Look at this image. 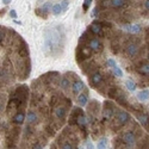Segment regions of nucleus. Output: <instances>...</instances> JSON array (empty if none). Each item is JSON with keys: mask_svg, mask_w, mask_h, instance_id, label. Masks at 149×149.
I'll return each mask as SVG.
<instances>
[{"mask_svg": "<svg viewBox=\"0 0 149 149\" xmlns=\"http://www.w3.org/2000/svg\"><path fill=\"white\" fill-rule=\"evenodd\" d=\"M55 116H56L57 118H60V119H63V118L66 117V109L62 107V106L57 107V109L55 110Z\"/></svg>", "mask_w": 149, "mask_h": 149, "instance_id": "nucleus-19", "label": "nucleus"}, {"mask_svg": "<svg viewBox=\"0 0 149 149\" xmlns=\"http://www.w3.org/2000/svg\"><path fill=\"white\" fill-rule=\"evenodd\" d=\"M123 141H124V143L125 144H128V146H134L135 144V136H134V134L131 132V131H127V132H124L123 134Z\"/></svg>", "mask_w": 149, "mask_h": 149, "instance_id": "nucleus-6", "label": "nucleus"}, {"mask_svg": "<svg viewBox=\"0 0 149 149\" xmlns=\"http://www.w3.org/2000/svg\"><path fill=\"white\" fill-rule=\"evenodd\" d=\"M53 3L52 1H47L45 4H43L42 5V7L41 8H37V11H36V13L38 15V16H41L42 18H45L47 17V13L49 11H50L52 8H53Z\"/></svg>", "mask_w": 149, "mask_h": 149, "instance_id": "nucleus-4", "label": "nucleus"}, {"mask_svg": "<svg viewBox=\"0 0 149 149\" xmlns=\"http://www.w3.org/2000/svg\"><path fill=\"white\" fill-rule=\"evenodd\" d=\"M3 3H4L5 5H8V4L11 3V0H3Z\"/></svg>", "mask_w": 149, "mask_h": 149, "instance_id": "nucleus-37", "label": "nucleus"}, {"mask_svg": "<svg viewBox=\"0 0 149 149\" xmlns=\"http://www.w3.org/2000/svg\"><path fill=\"white\" fill-rule=\"evenodd\" d=\"M62 149H73V146L69 142H66V143H63V146H62Z\"/></svg>", "mask_w": 149, "mask_h": 149, "instance_id": "nucleus-34", "label": "nucleus"}, {"mask_svg": "<svg viewBox=\"0 0 149 149\" xmlns=\"http://www.w3.org/2000/svg\"><path fill=\"white\" fill-rule=\"evenodd\" d=\"M137 70L140 74H142V75H148L149 74V63H142L137 68Z\"/></svg>", "mask_w": 149, "mask_h": 149, "instance_id": "nucleus-20", "label": "nucleus"}, {"mask_svg": "<svg viewBox=\"0 0 149 149\" xmlns=\"http://www.w3.org/2000/svg\"><path fill=\"white\" fill-rule=\"evenodd\" d=\"M62 40V36L60 35L58 31L52 29L47 30L44 35V47L47 50H49L52 54H54L55 49H58L60 47V41Z\"/></svg>", "mask_w": 149, "mask_h": 149, "instance_id": "nucleus-1", "label": "nucleus"}, {"mask_svg": "<svg viewBox=\"0 0 149 149\" xmlns=\"http://www.w3.org/2000/svg\"><path fill=\"white\" fill-rule=\"evenodd\" d=\"M87 45L91 48V50L93 53H97V52H100L102 50V43L100 41H99L98 38H95V37H92V38H90L87 41Z\"/></svg>", "mask_w": 149, "mask_h": 149, "instance_id": "nucleus-3", "label": "nucleus"}, {"mask_svg": "<svg viewBox=\"0 0 149 149\" xmlns=\"http://www.w3.org/2000/svg\"><path fill=\"white\" fill-rule=\"evenodd\" d=\"M26 120H28L29 124L35 123V122L37 120V116H36V113L32 112V111H29V112L26 113Z\"/></svg>", "mask_w": 149, "mask_h": 149, "instance_id": "nucleus-21", "label": "nucleus"}, {"mask_svg": "<svg viewBox=\"0 0 149 149\" xmlns=\"http://www.w3.org/2000/svg\"><path fill=\"white\" fill-rule=\"evenodd\" d=\"M106 65H107V67H110V68H113V67H116V62H115L112 58H109V60L106 61Z\"/></svg>", "mask_w": 149, "mask_h": 149, "instance_id": "nucleus-32", "label": "nucleus"}, {"mask_svg": "<svg viewBox=\"0 0 149 149\" xmlns=\"http://www.w3.org/2000/svg\"><path fill=\"white\" fill-rule=\"evenodd\" d=\"M112 69H113V74H115L116 77H118V78H122V77H123V70H122V69H120L118 66L113 67Z\"/></svg>", "mask_w": 149, "mask_h": 149, "instance_id": "nucleus-28", "label": "nucleus"}, {"mask_svg": "<svg viewBox=\"0 0 149 149\" xmlns=\"http://www.w3.org/2000/svg\"><path fill=\"white\" fill-rule=\"evenodd\" d=\"M102 81H103V77H102L100 73L94 72V73L91 74V84L94 86V87H97V86L100 84Z\"/></svg>", "mask_w": 149, "mask_h": 149, "instance_id": "nucleus-10", "label": "nucleus"}, {"mask_svg": "<svg viewBox=\"0 0 149 149\" xmlns=\"http://www.w3.org/2000/svg\"><path fill=\"white\" fill-rule=\"evenodd\" d=\"M110 105H111L110 103H105V107H104V111H103L105 118H107V119H110L111 117H112V115H113V110H112V107H111Z\"/></svg>", "mask_w": 149, "mask_h": 149, "instance_id": "nucleus-13", "label": "nucleus"}, {"mask_svg": "<svg viewBox=\"0 0 149 149\" xmlns=\"http://www.w3.org/2000/svg\"><path fill=\"white\" fill-rule=\"evenodd\" d=\"M137 99L141 102H147L149 100V90H142L137 93Z\"/></svg>", "mask_w": 149, "mask_h": 149, "instance_id": "nucleus-15", "label": "nucleus"}, {"mask_svg": "<svg viewBox=\"0 0 149 149\" xmlns=\"http://www.w3.org/2000/svg\"><path fill=\"white\" fill-rule=\"evenodd\" d=\"M87 102H88V95H87V93H86V92L80 93L79 97H78V104H79L80 106H85L86 104H87Z\"/></svg>", "mask_w": 149, "mask_h": 149, "instance_id": "nucleus-14", "label": "nucleus"}, {"mask_svg": "<svg viewBox=\"0 0 149 149\" xmlns=\"http://www.w3.org/2000/svg\"><path fill=\"white\" fill-rule=\"evenodd\" d=\"M91 4H92V0H84V4H82V10H84V12H87V11H88Z\"/></svg>", "mask_w": 149, "mask_h": 149, "instance_id": "nucleus-27", "label": "nucleus"}, {"mask_svg": "<svg viewBox=\"0 0 149 149\" xmlns=\"http://www.w3.org/2000/svg\"><path fill=\"white\" fill-rule=\"evenodd\" d=\"M110 6L112 8H124L127 6V0H110Z\"/></svg>", "mask_w": 149, "mask_h": 149, "instance_id": "nucleus-11", "label": "nucleus"}, {"mask_svg": "<svg viewBox=\"0 0 149 149\" xmlns=\"http://www.w3.org/2000/svg\"><path fill=\"white\" fill-rule=\"evenodd\" d=\"M144 7L147 10H149V0H146V3H144Z\"/></svg>", "mask_w": 149, "mask_h": 149, "instance_id": "nucleus-36", "label": "nucleus"}, {"mask_svg": "<svg viewBox=\"0 0 149 149\" xmlns=\"http://www.w3.org/2000/svg\"><path fill=\"white\" fill-rule=\"evenodd\" d=\"M125 52H127V54L130 56V57H134L136 54H137V45L136 44H129L128 47H127V49H125Z\"/></svg>", "mask_w": 149, "mask_h": 149, "instance_id": "nucleus-12", "label": "nucleus"}, {"mask_svg": "<svg viewBox=\"0 0 149 149\" xmlns=\"http://www.w3.org/2000/svg\"><path fill=\"white\" fill-rule=\"evenodd\" d=\"M125 30L130 33H139L141 31V26L139 25V24H131V25L125 26Z\"/></svg>", "mask_w": 149, "mask_h": 149, "instance_id": "nucleus-16", "label": "nucleus"}, {"mask_svg": "<svg viewBox=\"0 0 149 149\" xmlns=\"http://www.w3.org/2000/svg\"><path fill=\"white\" fill-rule=\"evenodd\" d=\"M19 55L22 57H29V48L24 41H23V47L20 45V48H19Z\"/></svg>", "mask_w": 149, "mask_h": 149, "instance_id": "nucleus-17", "label": "nucleus"}, {"mask_svg": "<svg viewBox=\"0 0 149 149\" xmlns=\"http://www.w3.org/2000/svg\"><path fill=\"white\" fill-rule=\"evenodd\" d=\"M86 149H94V146L91 141H88L87 143H86Z\"/></svg>", "mask_w": 149, "mask_h": 149, "instance_id": "nucleus-35", "label": "nucleus"}, {"mask_svg": "<svg viewBox=\"0 0 149 149\" xmlns=\"http://www.w3.org/2000/svg\"><path fill=\"white\" fill-rule=\"evenodd\" d=\"M137 118H139V122L142 124V125L147 127L149 124V115L148 113H140Z\"/></svg>", "mask_w": 149, "mask_h": 149, "instance_id": "nucleus-18", "label": "nucleus"}, {"mask_svg": "<svg viewBox=\"0 0 149 149\" xmlns=\"http://www.w3.org/2000/svg\"><path fill=\"white\" fill-rule=\"evenodd\" d=\"M60 4H61V6H62V10H63V12H66V11H67V8H68L69 1H68V0H62V1H61Z\"/></svg>", "mask_w": 149, "mask_h": 149, "instance_id": "nucleus-30", "label": "nucleus"}, {"mask_svg": "<svg viewBox=\"0 0 149 149\" xmlns=\"http://www.w3.org/2000/svg\"><path fill=\"white\" fill-rule=\"evenodd\" d=\"M93 35H99V36H103V25L102 23L99 22H93L91 25H90V29H88Z\"/></svg>", "mask_w": 149, "mask_h": 149, "instance_id": "nucleus-5", "label": "nucleus"}, {"mask_svg": "<svg viewBox=\"0 0 149 149\" xmlns=\"http://www.w3.org/2000/svg\"><path fill=\"white\" fill-rule=\"evenodd\" d=\"M125 86H127V88H128L130 92H134V91L136 90V85H135V82H134L132 80H130V79H128V80L125 81Z\"/></svg>", "mask_w": 149, "mask_h": 149, "instance_id": "nucleus-23", "label": "nucleus"}, {"mask_svg": "<svg viewBox=\"0 0 149 149\" xmlns=\"http://www.w3.org/2000/svg\"><path fill=\"white\" fill-rule=\"evenodd\" d=\"M117 88L116 87H111V88H109L107 90V97H110V98H115V97H117Z\"/></svg>", "mask_w": 149, "mask_h": 149, "instance_id": "nucleus-24", "label": "nucleus"}, {"mask_svg": "<svg viewBox=\"0 0 149 149\" xmlns=\"http://www.w3.org/2000/svg\"><path fill=\"white\" fill-rule=\"evenodd\" d=\"M84 88H85V85L80 80H75V81L72 84V91H73L74 94H80Z\"/></svg>", "mask_w": 149, "mask_h": 149, "instance_id": "nucleus-7", "label": "nucleus"}, {"mask_svg": "<svg viewBox=\"0 0 149 149\" xmlns=\"http://www.w3.org/2000/svg\"><path fill=\"white\" fill-rule=\"evenodd\" d=\"M92 53H93V52L91 50V48H90L88 45L79 44L78 52H77V61L79 62V63H81L84 60H87L88 57H91Z\"/></svg>", "mask_w": 149, "mask_h": 149, "instance_id": "nucleus-2", "label": "nucleus"}, {"mask_svg": "<svg viewBox=\"0 0 149 149\" xmlns=\"http://www.w3.org/2000/svg\"><path fill=\"white\" fill-rule=\"evenodd\" d=\"M52 12H53V15H55V16H58L60 13H62V12H63V10H62L61 4H55V5L53 6V8H52Z\"/></svg>", "mask_w": 149, "mask_h": 149, "instance_id": "nucleus-22", "label": "nucleus"}, {"mask_svg": "<svg viewBox=\"0 0 149 149\" xmlns=\"http://www.w3.org/2000/svg\"><path fill=\"white\" fill-rule=\"evenodd\" d=\"M130 119V115L127 112V111H120V112L118 113L117 116V120L118 123L120 124V125H124V124H127Z\"/></svg>", "mask_w": 149, "mask_h": 149, "instance_id": "nucleus-8", "label": "nucleus"}, {"mask_svg": "<svg viewBox=\"0 0 149 149\" xmlns=\"http://www.w3.org/2000/svg\"><path fill=\"white\" fill-rule=\"evenodd\" d=\"M68 86H69V80L67 78H62V80H61V87L63 90H66Z\"/></svg>", "mask_w": 149, "mask_h": 149, "instance_id": "nucleus-29", "label": "nucleus"}, {"mask_svg": "<svg viewBox=\"0 0 149 149\" xmlns=\"http://www.w3.org/2000/svg\"><path fill=\"white\" fill-rule=\"evenodd\" d=\"M35 149H42V146H41V144H37Z\"/></svg>", "mask_w": 149, "mask_h": 149, "instance_id": "nucleus-38", "label": "nucleus"}, {"mask_svg": "<svg viewBox=\"0 0 149 149\" xmlns=\"http://www.w3.org/2000/svg\"><path fill=\"white\" fill-rule=\"evenodd\" d=\"M148 60H149V54H148Z\"/></svg>", "mask_w": 149, "mask_h": 149, "instance_id": "nucleus-41", "label": "nucleus"}, {"mask_svg": "<svg viewBox=\"0 0 149 149\" xmlns=\"http://www.w3.org/2000/svg\"><path fill=\"white\" fill-rule=\"evenodd\" d=\"M6 38V28L1 26V30H0V40H1V42Z\"/></svg>", "mask_w": 149, "mask_h": 149, "instance_id": "nucleus-31", "label": "nucleus"}, {"mask_svg": "<svg viewBox=\"0 0 149 149\" xmlns=\"http://www.w3.org/2000/svg\"><path fill=\"white\" fill-rule=\"evenodd\" d=\"M10 16H11V18L12 19H17V12H16V10H13V8H12V10H10Z\"/></svg>", "mask_w": 149, "mask_h": 149, "instance_id": "nucleus-33", "label": "nucleus"}, {"mask_svg": "<svg viewBox=\"0 0 149 149\" xmlns=\"http://www.w3.org/2000/svg\"><path fill=\"white\" fill-rule=\"evenodd\" d=\"M77 124H79V125H81V127H84L85 124H86V118H85L84 113H81V115H79V116H78V119H77Z\"/></svg>", "mask_w": 149, "mask_h": 149, "instance_id": "nucleus-26", "label": "nucleus"}, {"mask_svg": "<svg viewBox=\"0 0 149 149\" xmlns=\"http://www.w3.org/2000/svg\"><path fill=\"white\" fill-rule=\"evenodd\" d=\"M0 15H1V16H4V15H5V8H3V10H1V12H0Z\"/></svg>", "mask_w": 149, "mask_h": 149, "instance_id": "nucleus-39", "label": "nucleus"}, {"mask_svg": "<svg viewBox=\"0 0 149 149\" xmlns=\"http://www.w3.org/2000/svg\"><path fill=\"white\" fill-rule=\"evenodd\" d=\"M106 142L107 140L106 139H102L98 141V146H97V149H106Z\"/></svg>", "mask_w": 149, "mask_h": 149, "instance_id": "nucleus-25", "label": "nucleus"}, {"mask_svg": "<svg viewBox=\"0 0 149 149\" xmlns=\"http://www.w3.org/2000/svg\"><path fill=\"white\" fill-rule=\"evenodd\" d=\"M26 118V115L23 112V111H19V112H17L13 118H12V122H13L15 124H17V125H20V124H23V122L25 120Z\"/></svg>", "mask_w": 149, "mask_h": 149, "instance_id": "nucleus-9", "label": "nucleus"}, {"mask_svg": "<svg viewBox=\"0 0 149 149\" xmlns=\"http://www.w3.org/2000/svg\"><path fill=\"white\" fill-rule=\"evenodd\" d=\"M78 149H84V148H81V147H80V148H78Z\"/></svg>", "mask_w": 149, "mask_h": 149, "instance_id": "nucleus-40", "label": "nucleus"}]
</instances>
